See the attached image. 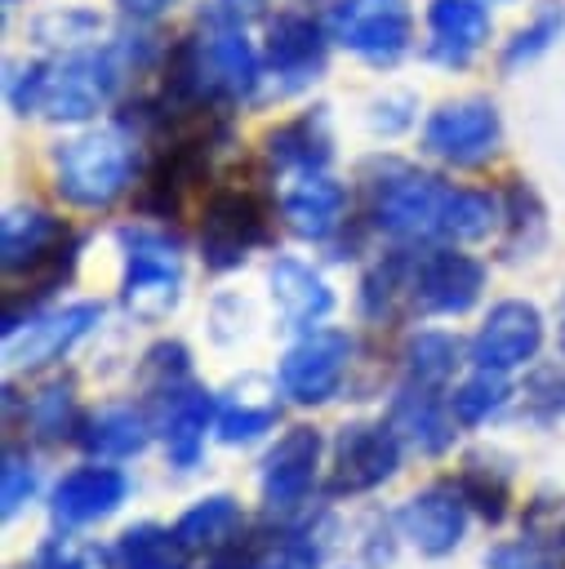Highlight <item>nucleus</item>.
I'll return each instance as SVG.
<instances>
[{
  "label": "nucleus",
  "mask_w": 565,
  "mask_h": 569,
  "mask_svg": "<svg viewBox=\"0 0 565 569\" xmlns=\"http://www.w3.org/2000/svg\"><path fill=\"white\" fill-rule=\"evenodd\" d=\"M125 76L120 49L102 53H67L58 62H31L9 76V102L18 116L49 120H89L98 116Z\"/></svg>",
  "instance_id": "1"
},
{
  "label": "nucleus",
  "mask_w": 565,
  "mask_h": 569,
  "mask_svg": "<svg viewBox=\"0 0 565 569\" xmlns=\"http://www.w3.org/2000/svg\"><path fill=\"white\" fill-rule=\"evenodd\" d=\"M133 173V151L120 129H93L58 142L53 151V187L76 209H107Z\"/></svg>",
  "instance_id": "2"
},
{
  "label": "nucleus",
  "mask_w": 565,
  "mask_h": 569,
  "mask_svg": "<svg viewBox=\"0 0 565 569\" xmlns=\"http://www.w3.org/2000/svg\"><path fill=\"white\" fill-rule=\"evenodd\" d=\"M454 204V187L432 178V173H414L400 164H387V173L378 182H369V218L374 227H383L387 236L400 240H445V218Z\"/></svg>",
  "instance_id": "3"
},
{
  "label": "nucleus",
  "mask_w": 565,
  "mask_h": 569,
  "mask_svg": "<svg viewBox=\"0 0 565 569\" xmlns=\"http://www.w3.org/2000/svg\"><path fill=\"white\" fill-rule=\"evenodd\" d=\"M267 209L245 187H218L205 200L200 218V253L214 271H231L249 258V249L267 244Z\"/></svg>",
  "instance_id": "4"
},
{
  "label": "nucleus",
  "mask_w": 565,
  "mask_h": 569,
  "mask_svg": "<svg viewBox=\"0 0 565 569\" xmlns=\"http://www.w3.org/2000/svg\"><path fill=\"white\" fill-rule=\"evenodd\" d=\"M325 31L365 62H396L414 40L405 0H334Z\"/></svg>",
  "instance_id": "5"
},
{
  "label": "nucleus",
  "mask_w": 565,
  "mask_h": 569,
  "mask_svg": "<svg viewBox=\"0 0 565 569\" xmlns=\"http://www.w3.org/2000/svg\"><path fill=\"white\" fill-rule=\"evenodd\" d=\"M120 244L129 249L125 267V307L138 320H165L178 307L182 289V267H178V244L160 240L151 231H120Z\"/></svg>",
  "instance_id": "6"
},
{
  "label": "nucleus",
  "mask_w": 565,
  "mask_h": 569,
  "mask_svg": "<svg viewBox=\"0 0 565 569\" xmlns=\"http://www.w3.org/2000/svg\"><path fill=\"white\" fill-rule=\"evenodd\" d=\"M485 289V267L458 249H427L409 262V311L418 316H458Z\"/></svg>",
  "instance_id": "7"
},
{
  "label": "nucleus",
  "mask_w": 565,
  "mask_h": 569,
  "mask_svg": "<svg viewBox=\"0 0 565 569\" xmlns=\"http://www.w3.org/2000/svg\"><path fill=\"white\" fill-rule=\"evenodd\" d=\"M400 436L391 422H347L334 440L329 493H369L400 471Z\"/></svg>",
  "instance_id": "8"
},
{
  "label": "nucleus",
  "mask_w": 565,
  "mask_h": 569,
  "mask_svg": "<svg viewBox=\"0 0 565 569\" xmlns=\"http://www.w3.org/2000/svg\"><path fill=\"white\" fill-rule=\"evenodd\" d=\"M498 142H503V120H498L494 102H485V98L445 102L423 124V151H432L449 164H480L498 151Z\"/></svg>",
  "instance_id": "9"
},
{
  "label": "nucleus",
  "mask_w": 565,
  "mask_h": 569,
  "mask_svg": "<svg viewBox=\"0 0 565 569\" xmlns=\"http://www.w3.org/2000/svg\"><path fill=\"white\" fill-rule=\"evenodd\" d=\"M351 365V338L343 329H307L280 360V391L294 405H325Z\"/></svg>",
  "instance_id": "10"
},
{
  "label": "nucleus",
  "mask_w": 565,
  "mask_h": 569,
  "mask_svg": "<svg viewBox=\"0 0 565 569\" xmlns=\"http://www.w3.org/2000/svg\"><path fill=\"white\" fill-rule=\"evenodd\" d=\"M98 316H102L98 302H71V307L31 316V320H22L18 329L4 333V360L13 369H36V365L62 360L98 325Z\"/></svg>",
  "instance_id": "11"
},
{
  "label": "nucleus",
  "mask_w": 565,
  "mask_h": 569,
  "mask_svg": "<svg viewBox=\"0 0 565 569\" xmlns=\"http://www.w3.org/2000/svg\"><path fill=\"white\" fill-rule=\"evenodd\" d=\"M543 347V316L534 302H521V298H507L498 307H489L485 325L476 329L472 338V365L476 369H494V373H507L525 360H534Z\"/></svg>",
  "instance_id": "12"
},
{
  "label": "nucleus",
  "mask_w": 565,
  "mask_h": 569,
  "mask_svg": "<svg viewBox=\"0 0 565 569\" xmlns=\"http://www.w3.org/2000/svg\"><path fill=\"white\" fill-rule=\"evenodd\" d=\"M320 453L325 440L316 427H289L262 458V502L271 511H294L316 485Z\"/></svg>",
  "instance_id": "13"
},
{
  "label": "nucleus",
  "mask_w": 565,
  "mask_h": 569,
  "mask_svg": "<svg viewBox=\"0 0 565 569\" xmlns=\"http://www.w3.org/2000/svg\"><path fill=\"white\" fill-rule=\"evenodd\" d=\"M400 533L423 556H449L467 533V498L458 485H427L400 507Z\"/></svg>",
  "instance_id": "14"
},
{
  "label": "nucleus",
  "mask_w": 565,
  "mask_h": 569,
  "mask_svg": "<svg viewBox=\"0 0 565 569\" xmlns=\"http://www.w3.org/2000/svg\"><path fill=\"white\" fill-rule=\"evenodd\" d=\"M218 418V405L205 387L196 382H182L174 391L160 396V413H156V431L165 440V453L178 471H191L205 453V431L214 427Z\"/></svg>",
  "instance_id": "15"
},
{
  "label": "nucleus",
  "mask_w": 565,
  "mask_h": 569,
  "mask_svg": "<svg viewBox=\"0 0 565 569\" xmlns=\"http://www.w3.org/2000/svg\"><path fill=\"white\" fill-rule=\"evenodd\" d=\"M129 493V476L120 467H76L67 471L58 485H53V525L62 529H80V525H93L102 516H111Z\"/></svg>",
  "instance_id": "16"
},
{
  "label": "nucleus",
  "mask_w": 565,
  "mask_h": 569,
  "mask_svg": "<svg viewBox=\"0 0 565 569\" xmlns=\"http://www.w3.org/2000/svg\"><path fill=\"white\" fill-rule=\"evenodd\" d=\"M196 67H200V89L205 98H240L258 84V53L245 40V27H218L196 44Z\"/></svg>",
  "instance_id": "17"
},
{
  "label": "nucleus",
  "mask_w": 565,
  "mask_h": 569,
  "mask_svg": "<svg viewBox=\"0 0 565 569\" xmlns=\"http://www.w3.org/2000/svg\"><path fill=\"white\" fill-rule=\"evenodd\" d=\"M267 62L271 76H280L276 93L316 80V71L325 67V31L303 13H280L267 36Z\"/></svg>",
  "instance_id": "18"
},
{
  "label": "nucleus",
  "mask_w": 565,
  "mask_h": 569,
  "mask_svg": "<svg viewBox=\"0 0 565 569\" xmlns=\"http://www.w3.org/2000/svg\"><path fill=\"white\" fill-rule=\"evenodd\" d=\"M427 53L445 67L472 62V53L489 40V13L480 0H432L427 9Z\"/></svg>",
  "instance_id": "19"
},
{
  "label": "nucleus",
  "mask_w": 565,
  "mask_h": 569,
  "mask_svg": "<svg viewBox=\"0 0 565 569\" xmlns=\"http://www.w3.org/2000/svg\"><path fill=\"white\" fill-rule=\"evenodd\" d=\"M391 427H396V436L405 440V445H414L418 453H445L449 445H454V409L432 391V387H414V382H405L400 391H396V400H391V418H387Z\"/></svg>",
  "instance_id": "20"
},
{
  "label": "nucleus",
  "mask_w": 565,
  "mask_h": 569,
  "mask_svg": "<svg viewBox=\"0 0 565 569\" xmlns=\"http://www.w3.org/2000/svg\"><path fill=\"white\" fill-rule=\"evenodd\" d=\"M343 204H347L343 187L316 169V173H303V178L280 196V218H285V227H289L298 240H325V236L338 231Z\"/></svg>",
  "instance_id": "21"
},
{
  "label": "nucleus",
  "mask_w": 565,
  "mask_h": 569,
  "mask_svg": "<svg viewBox=\"0 0 565 569\" xmlns=\"http://www.w3.org/2000/svg\"><path fill=\"white\" fill-rule=\"evenodd\" d=\"M62 240H67V227L53 213H44L36 204H13L0 222V262L9 276H27Z\"/></svg>",
  "instance_id": "22"
},
{
  "label": "nucleus",
  "mask_w": 565,
  "mask_h": 569,
  "mask_svg": "<svg viewBox=\"0 0 565 569\" xmlns=\"http://www.w3.org/2000/svg\"><path fill=\"white\" fill-rule=\"evenodd\" d=\"M280 418V400H276V387L262 382V378H240L222 391L218 400V436L227 445H245V440H258L262 431H271Z\"/></svg>",
  "instance_id": "23"
},
{
  "label": "nucleus",
  "mask_w": 565,
  "mask_h": 569,
  "mask_svg": "<svg viewBox=\"0 0 565 569\" xmlns=\"http://www.w3.org/2000/svg\"><path fill=\"white\" fill-rule=\"evenodd\" d=\"M271 298H276V311L285 316V325H294V329H311L334 307L329 284L311 267H303L298 258H276V267H271Z\"/></svg>",
  "instance_id": "24"
},
{
  "label": "nucleus",
  "mask_w": 565,
  "mask_h": 569,
  "mask_svg": "<svg viewBox=\"0 0 565 569\" xmlns=\"http://www.w3.org/2000/svg\"><path fill=\"white\" fill-rule=\"evenodd\" d=\"M147 440H151V422L133 405H107L80 418L76 427V445L93 458H129V453H142Z\"/></svg>",
  "instance_id": "25"
},
{
  "label": "nucleus",
  "mask_w": 565,
  "mask_h": 569,
  "mask_svg": "<svg viewBox=\"0 0 565 569\" xmlns=\"http://www.w3.org/2000/svg\"><path fill=\"white\" fill-rule=\"evenodd\" d=\"M240 525H245L240 502H236L231 493H209V498L191 502V507L178 516L174 533H178V542H182L187 551L214 556V551H222L231 538H240Z\"/></svg>",
  "instance_id": "26"
},
{
  "label": "nucleus",
  "mask_w": 565,
  "mask_h": 569,
  "mask_svg": "<svg viewBox=\"0 0 565 569\" xmlns=\"http://www.w3.org/2000/svg\"><path fill=\"white\" fill-rule=\"evenodd\" d=\"M267 156L280 164V169H303V173H316L325 160H329V133H325V116H298L280 129L267 133Z\"/></svg>",
  "instance_id": "27"
},
{
  "label": "nucleus",
  "mask_w": 565,
  "mask_h": 569,
  "mask_svg": "<svg viewBox=\"0 0 565 569\" xmlns=\"http://www.w3.org/2000/svg\"><path fill=\"white\" fill-rule=\"evenodd\" d=\"M454 365H458V338L440 333V329H423L405 342L400 351V369H405V382L414 387H432L440 391L449 378H454Z\"/></svg>",
  "instance_id": "28"
},
{
  "label": "nucleus",
  "mask_w": 565,
  "mask_h": 569,
  "mask_svg": "<svg viewBox=\"0 0 565 569\" xmlns=\"http://www.w3.org/2000/svg\"><path fill=\"white\" fill-rule=\"evenodd\" d=\"M187 547L178 542L174 529L165 525H129L116 542V560L120 569H182L187 565Z\"/></svg>",
  "instance_id": "29"
},
{
  "label": "nucleus",
  "mask_w": 565,
  "mask_h": 569,
  "mask_svg": "<svg viewBox=\"0 0 565 569\" xmlns=\"http://www.w3.org/2000/svg\"><path fill=\"white\" fill-rule=\"evenodd\" d=\"M409 262L414 253H387L360 284V307L374 320H391L396 311H409Z\"/></svg>",
  "instance_id": "30"
},
{
  "label": "nucleus",
  "mask_w": 565,
  "mask_h": 569,
  "mask_svg": "<svg viewBox=\"0 0 565 569\" xmlns=\"http://www.w3.org/2000/svg\"><path fill=\"white\" fill-rule=\"evenodd\" d=\"M22 422H27V427H31V436H40V440L76 436V427H80V418H76V387H71L67 378L44 382V387L27 400Z\"/></svg>",
  "instance_id": "31"
},
{
  "label": "nucleus",
  "mask_w": 565,
  "mask_h": 569,
  "mask_svg": "<svg viewBox=\"0 0 565 569\" xmlns=\"http://www.w3.org/2000/svg\"><path fill=\"white\" fill-rule=\"evenodd\" d=\"M458 489H463L467 507L480 511L485 520H503L507 516V502H512V476H507V467H494L485 458H467L463 471H458Z\"/></svg>",
  "instance_id": "32"
},
{
  "label": "nucleus",
  "mask_w": 565,
  "mask_h": 569,
  "mask_svg": "<svg viewBox=\"0 0 565 569\" xmlns=\"http://www.w3.org/2000/svg\"><path fill=\"white\" fill-rule=\"evenodd\" d=\"M503 405H507V382H503V373H494V369H476V373H472L467 382H458L454 396H449V409H454V418H458L463 427L489 422Z\"/></svg>",
  "instance_id": "33"
},
{
  "label": "nucleus",
  "mask_w": 565,
  "mask_h": 569,
  "mask_svg": "<svg viewBox=\"0 0 565 569\" xmlns=\"http://www.w3.org/2000/svg\"><path fill=\"white\" fill-rule=\"evenodd\" d=\"M187 373H191V356H187L182 342H156V347L142 356V365H138V382H142V391H151V396H165V391L191 382Z\"/></svg>",
  "instance_id": "34"
},
{
  "label": "nucleus",
  "mask_w": 565,
  "mask_h": 569,
  "mask_svg": "<svg viewBox=\"0 0 565 569\" xmlns=\"http://www.w3.org/2000/svg\"><path fill=\"white\" fill-rule=\"evenodd\" d=\"M561 27H565V13H561L556 4H547L529 27H521V31L512 36V44L503 49V67H521V62L538 58L552 40H561Z\"/></svg>",
  "instance_id": "35"
},
{
  "label": "nucleus",
  "mask_w": 565,
  "mask_h": 569,
  "mask_svg": "<svg viewBox=\"0 0 565 569\" xmlns=\"http://www.w3.org/2000/svg\"><path fill=\"white\" fill-rule=\"evenodd\" d=\"M36 485H40V476H36L31 458L18 445H9L4 449V467H0V502H4V516L9 520L36 498Z\"/></svg>",
  "instance_id": "36"
},
{
  "label": "nucleus",
  "mask_w": 565,
  "mask_h": 569,
  "mask_svg": "<svg viewBox=\"0 0 565 569\" xmlns=\"http://www.w3.org/2000/svg\"><path fill=\"white\" fill-rule=\"evenodd\" d=\"M98 31H102V22L85 9H58V13L36 18V40L40 44H85Z\"/></svg>",
  "instance_id": "37"
},
{
  "label": "nucleus",
  "mask_w": 565,
  "mask_h": 569,
  "mask_svg": "<svg viewBox=\"0 0 565 569\" xmlns=\"http://www.w3.org/2000/svg\"><path fill=\"white\" fill-rule=\"evenodd\" d=\"M31 569H111V556L93 542H71V538H49L36 551Z\"/></svg>",
  "instance_id": "38"
},
{
  "label": "nucleus",
  "mask_w": 565,
  "mask_h": 569,
  "mask_svg": "<svg viewBox=\"0 0 565 569\" xmlns=\"http://www.w3.org/2000/svg\"><path fill=\"white\" fill-rule=\"evenodd\" d=\"M320 556L311 547V538H298V533H276L262 542L254 569H316Z\"/></svg>",
  "instance_id": "39"
},
{
  "label": "nucleus",
  "mask_w": 565,
  "mask_h": 569,
  "mask_svg": "<svg viewBox=\"0 0 565 569\" xmlns=\"http://www.w3.org/2000/svg\"><path fill=\"white\" fill-rule=\"evenodd\" d=\"M485 569H552V560L543 556V547L534 538L525 542H507V547H494L485 556Z\"/></svg>",
  "instance_id": "40"
},
{
  "label": "nucleus",
  "mask_w": 565,
  "mask_h": 569,
  "mask_svg": "<svg viewBox=\"0 0 565 569\" xmlns=\"http://www.w3.org/2000/svg\"><path fill=\"white\" fill-rule=\"evenodd\" d=\"M258 9H262V0H214L209 4V22L214 27H245Z\"/></svg>",
  "instance_id": "41"
},
{
  "label": "nucleus",
  "mask_w": 565,
  "mask_h": 569,
  "mask_svg": "<svg viewBox=\"0 0 565 569\" xmlns=\"http://www.w3.org/2000/svg\"><path fill=\"white\" fill-rule=\"evenodd\" d=\"M538 413L543 418H552V413H565V378H556V382H538Z\"/></svg>",
  "instance_id": "42"
},
{
  "label": "nucleus",
  "mask_w": 565,
  "mask_h": 569,
  "mask_svg": "<svg viewBox=\"0 0 565 569\" xmlns=\"http://www.w3.org/2000/svg\"><path fill=\"white\" fill-rule=\"evenodd\" d=\"M125 13H133V18H151V13H160V9H169L174 0H116Z\"/></svg>",
  "instance_id": "43"
},
{
  "label": "nucleus",
  "mask_w": 565,
  "mask_h": 569,
  "mask_svg": "<svg viewBox=\"0 0 565 569\" xmlns=\"http://www.w3.org/2000/svg\"><path fill=\"white\" fill-rule=\"evenodd\" d=\"M556 347H561V356H565V298H561V307H556Z\"/></svg>",
  "instance_id": "44"
}]
</instances>
